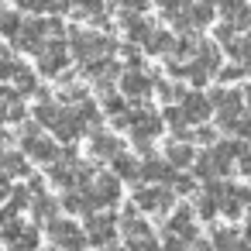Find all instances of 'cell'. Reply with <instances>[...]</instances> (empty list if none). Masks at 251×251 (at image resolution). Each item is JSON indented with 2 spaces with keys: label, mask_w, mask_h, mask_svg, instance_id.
I'll list each match as a JSON object with an SVG mask.
<instances>
[{
  "label": "cell",
  "mask_w": 251,
  "mask_h": 251,
  "mask_svg": "<svg viewBox=\"0 0 251 251\" xmlns=\"http://www.w3.org/2000/svg\"><path fill=\"white\" fill-rule=\"evenodd\" d=\"M124 127L131 131V138L138 141V148H148V145L162 134V114H151V110H131Z\"/></svg>",
  "instance_id": "cell-1"
},
{
  "label": "cell",
  "mask_w": 251,
  "mask_h": 251,
  "mask_svg": "<svg viewBox=\"0 0 251 251\" xmlns=\"http://www.w3.org/2000/svg\"><path fill=\"white\" fill-rule=\"evenodd\" d=\"M73 49H76V59H79V62H97V59H107V55L114 52V42L103 38V35L76 31V35H73Z\"/></svg>",
  "instance_id": "cell-2"
},
{
  "label": "cell",
  "mask_w": 251,
  "mask_h": 251,
  "mask_svg": "<svg viewBox=\"0 0 251 251\" xmlns=\"http://www.w3.org/2000/svg\"><path fill=\"white\" fill-rule=\"evenodd\" d=\"M172 203H176V196H172L169 186H148V189L141 186L138 196H134V206H138L141 213H165Z\"/></svg>",
  "instance_id": "cell-3"
},
{
  "label": "cell",
  "mask_w": 251,
  "mask_h": 251,
  "mask_svg": "<svg viewBox=\"0 0 251 251\" xmlns=\"http://www.w3.org/2000/svg\"><path fill=\"white\" fill-rule=\"evenodd\" d=\"M206 100H210V107H217V110H220V124H224V127H227L234 117H241V114H244V100H241V93H237V90H224V86H217Z\"/></svg>",
  "instance_id": "cell-4"
},
{
  "label": "cell",
  "mask_w": 251,
  "mask_h": 251,
  "mask_svg": "<svg viewBox=\"0 0 251 251\" xmlns=\"http://www.w3.org/2000/svg\"><path fill=\"white\" fill-rule=\"evenodd\" d=\"M52 241H55V248H66V251H83L86 234H83L76 224H69V220H55V224H52Z\"/></svg>",
  "instance_id": "cell-5"
},
{
  "label": "cell",
  "mask_w": 251,
  "mask_h": 251,
  "mask_svg": "<svg viewBox=\"0 0 251 251\" xmlns=\"http://www.w3.org/2000/svg\"><path fill=\"white\" fill-rule=\"evenodd\" d=\"M165 234L169 237H179V241H196V224H193V210L189 206H179L172 217H169V224H165Z\"/></svg>",
  "instance_id": "cell-6"
},
{
  "label": "cell",
  "mask_w": 251,
  "mask_h": 251,
  "mask_svg": "<svg viewBox=\"0 0 251 251\" xmlns=\"http://www.w3.org/2000/svg\"><path fill=\"white\" fill-rule=\"evenodd\" d=\"M90 196H93V203H97V206H110V203H117V200H121V179H117L114 172L97 176V182H93Z\"/></svg>",
  "instance_id": "cell-7"
},
{
  "label": "cell",
  "mask_w": 251,
  "mask_h": 251,
  "mask_svg": "<svg viewBox=\"0 0 251 251\" xmlns=\"http://www.w3.org/2000/svg\"><path fill=\"white\" fill-rule=\"evenodd\" d=\"M151 93V76L141 73V69H131L127 76H121V97L127 100H145Z\"/></svg>",
  "instance_id": "cell-8"
},
{
  "label": "cell",
  "mask_w": 251,
  "mask_h": 251,
  "mask_svg": "<svg viewBox=\"0 0 251 251\" xmlns=\"http://www.w3.org/2000/svg\"><path fill=\"white\" fill-rule=\"evenodd\" d=\"M179 107H182V114H186V121L189 124H200V121H206L210 117V100L203 97V93H196V90H186V97L179 100Z\"/></svg>",
  "instance_id": "cell-9"
},
{
  "label": "cell",
  "mask_w": 251,
  "mask_h": 251,
  "mask_svg": "<svg viewBox=\"0 0 251 251\" xmlns=\"http://www.w3.org/2000/svg\"><path fill=\"white\" fill-rule=\"evenodd\" d=\"M114 234H117V220H114L110 213H97V217H90V230H86V237H90L93 244H110Z\"/></svg>",
  "instance_id": "cell-10"
},
{
  "label": "cell",
  "mask_w": 251,
  "mask_h": 251,
  "mask_svg": "<svg viewBox=\"0 0 251 251\" xmlns=\"http://www.w3.org/2000/svg\"><path fill=\"white\" fill-rule=\"evenodd\" d=\"M138 176H145V179L155 182V186H169V179L176 176V169H172L165 158H148L145 165H138Z\"/></svg>",
  "instance_id": "cell-11"
},
{
  "label": "cell",
  "mask_w": 251,
  "mask_h": 251,
  "mask_svg": "<svg viewBox=\"0 0 251 251\" xmlns=\"http://www.w3.org/2000/svg\"><path fill=\"white\" fill-rule=\"evenodd\" d=\"M103 110H107V117H110L117 127H124V124H127V114H131V107H127V97L107 93V100H103Z\"/></svg>",
  "instance_id": "cell-12"
},
{
  "label": "cell",
  "mask_w": 251,
  "mask_h": 251,
  "mask_svg": "<svg viewBox=\"0 0 251 251\" xmlns=\"http://www.w3.org/2000/svg\"><path fill=\"white\" fill-rule=\"evenodd\" d=\"M90 151L97 158H114V155H121V138H114V134H93L90 138Z\"/></svg>",
  "instance_id": "cell-13"
},
{
  "label": "cell",
  "mask_w": 251,
  "mask_h": 251,
  "mask_svg": "<svg viewBox=\"0 0 251 251\" xmlns=\"http://www.w3.org/2000/svg\"><path fill=\"white\" fill-rule=\"evenodd\" d=\"M172 45H176V38L169 35V31H148V38H145V52L148 55H165V52H172Z\"/></svg>",
  "instance_id": "cell-14"
},
{
  "label": "cell",
  "mask_w": 251,
  "mask_h": 251,
  "mask_svg": "<svg viewBox=\"0 0 251 251\" xmlns=\"http://www.w3.org/2000/svg\"><path fill=\"white\" fill-rule=\"evenodd\" d=\"M213 251H248V244L234 230L220 227V230H213Z\"/></svg>",
  "instance_id": "cell-15"
},
{
  "label": "cell",
  "mask_w": 251,
  "mask_h": 251,
  "mask_svg": "<svg viewBox=\"0 0 251 251\" xmlns=\"http://www.w3.org/2000/svg\"><path fill=\"white\" fill-rule=\"evenodd\" d=\"M66 62H69V59H66V45H62V42L49 45L45 55H42V69H45V73H59Z\"/></svg>",
  "instance_id": "cell-16"
},
{
  "label": "cell",
  "mask_w": 251,
  "mask_h": 251,
  "mask_svg": "<svg viewBox=\"0 0 251 251\" xmlns=\"http://www.w3.org/2000/svg\"><path fill=\"white\" fill-rule=\"evenodd\" d=\"M165 162H169V165H176V169H182V165H189V162H193V148H189L186 141H172V145L165 148Z\"/></svg>",
  "instance_id": "cell-17"
},
{
  "label": "cell",
  "mask_w": 251,
  "mask_h": 251,
  "mask_svg": "<svg viewBox=\"0 0 251 251\" xmlns=\"http://www.w3.org/2000/svg\"><path fill=\"white\" fill-rule=\"evenodd\" d=\"M110 162H114V176H117L121 182H124V179H138V162H134L131 155L121 151V155H114Z\"/></svg>",
  "instance_id": "cell-18"
},
{
  "label": "cell",
  "mask_w": 251,
  "mask_h": 251,
  "mask_svg": "<svg viewBox=\"0 0 251 251\" xmlns=\"http://www.w3.org/2000/svg\"><path fill=\"white\" fill-rule=\"evenodd\" d=\"M227 55H230L234 62H244V66H248V62H251V42L234 35V38L227 42Z\"/></svg>",
  "instance_id": "cell-19"
},
{
  "label": "cell",
  "mask_w": 251,
  "mask_h": 251,
  "mask_svg": "<svg viewBox=\"0 0 251 251\" xmlns=\"http://www.w3.org/2000/svg\"><path fill=\"white\" fill-rule=\"evenodd\" d=\"M28 151H31L35 158H45V162H49V158L55 155V145H52L49 138H35V134H31V138H28Z\"/></svg>",
  "instance_id": "cell-20"
},
{
  "label": "cell",
  "mask_w": 251,
  "mask_h": 251,
  "mask_svg": "<svg viewBox=\"0 0 251 251\" xmlns=\"http://www.w3.org/2000/svg\"><path fill=\"white\" fill-rule=\"evenodd\" d=\"M127 251H165L151 234H141V237H127Z\"/></svg>",
  "instance_id": "cell-21"
},
{
  "label": "cell",
  "mask_w": 251,
  "mask_h": 251,
  "mask_svg": "<svg viewBox=\"0 0 251 251\" xmlns=\"http://www.w3.org/2000/svg\"><path fill=\"white\" fill-rule=\"evenodd\" d=\"M227 131H230V134H237V138H251V114L234 117V121L227 124Z\"/></svg>",
  "instance_id": "cell-22"
},
{
  "label": "cell",
  "mask_w": 251,
  "mask_h": 251,
  "mask_svg": "<svg viewBox=\"0 0 251 251\" xmlns=\"http://www.w3.org/2000/svg\"><path fill=\"white\" fill-rule=\"evenodd\" d=\"M196 213H200L203 220H213V217L220 213V210H217V200H213V196H203V200L196 203Z\"/></svg>",
  "instance_id": "cell-23"
},
{
  "label": "cell",
  "mask_w": 251,
  "mask_h": 251,
  "mask_svg": "<svg viewBox=\"0 0 251 251\" xmlns=\"http://www.w3.org/2000/svg\"><path fill=\"white\" fill-rule=\"evenodd\" d=\"M158 93H162V100H169V103L186 97V90H182V86H172V83H162V86H158Z\"/></svg>",
  "instance_id": "cell-24"
},
{
  "label": "cell",
  "mask_w": 251,
  "mask_h": 251,
  "mask_svg": "<svg viewBox=\"0 0 251 251\" xmlns=\"http://www.w3.org/2000/svg\"><path fill=\"white\" fill-rule=\"evenodd\" d=\"M114 4H117L121 11H127V14H141V11L148 7V0H114Z\"/></svg>",
  "instance_id": "cell-25"
},
{
  "label": "cell",
  "mask_w": 251,
  "mask_h": 251,
  "mask_svg": "<svg viewBox=\"0 0 251 251\" xmlns=\"http://www.w3.org/2000/svg\"><path fill=\"white\" fill-rule=\"evenodd\" d=\"M169 189H176V193H189V189H193V179H189V176H172V179H169Z\"/></svg>",
  "instance_id": "cell-26"
},
{
  "label": "cell",
  "mask_w": 251,
  "mask_h": 251,
  "mask_svg": "<svg viewBox=\"0 0 251 251\" xmlns=\"http://www.w3.org/2000/svg\"><path fill=\"white\" fill-rule=\"evenodd\" d=\"M217 4H220V11H224V14H227V21H230V18L244 7V0H217Z\"/></svg>",
  "instance_id": "cell-27"
},
{
  "label": "cell",
  "mask_w": 251,
  "mask_h": 251,
  "mask_svg": "<svg viewBox=\"0 0 251 251\" xmlns=\"http://www.w3.org/2000/svg\"><path fill=\"white\" fill-rule=\"evenodd\" d=\"M241 76H244V69H241V66H227V69H220V79H224V83L241 79Z\"/></svg>",
  "instance_id": "cell-28"
},
{
  "label": "cell",
  "mask_w": 251,
  "mask_h": 251,
  "mask_svg": "<svg viewBox=\"0 0 251 251\" xmlns=\"http://www.w3.org/2000/svg\"><path fill=\"white\" fill-rule=\"evenodd\" d=\"M189 138H196V141L210 145V141H213V131H210V127H200V131H196V134H189Z\"/></svg>",
  "instance_id": "cell-29"
},
{
  "label": "cell",
  "mask_w": 251,
  "mask_h": 251,
  "mask_svg": "<svg viewBox=\"0 0 251 251\" xmlns=\"http://www.w3.org/2000/svg\"><path fill=\"white\" fill-rule=\"evenodd\" d=\"M241 172L251 176V151H241Z\"/></svg>",
  "instance_id": "cell-30"
},
{
  "label": "cell",
  "mask_w": 251,
  "mask_h": 251,
  "mask_svg": "<svg viewBox=\"0 0 251 251\" xmlns=\"http://www.w3.org/2000/svg\"><path fill=\"white\" fill-rule=\"evenodd\" d=\"M241 100H244V107H251V86H248V90L241 93Z\"/></svg>",
  "instance_id": "cell-31"
},
{
  "label": "cell",
  "mask_w": 251,
  "mask_h": 251,
  "mask_svg": "<svg viewBox=\"0 0 251 251\" xmlns=\"http://www.w3.org/2000/svg\"><path fill=\"white\" fill-rule=\"evenodd\" d=\"M103 251H127V248H117V244H107Z\"/></svg>",
  "instance_id": "cell-32"
},
{
  "label": "cell",
  "mask_w": 251,
  "mask_h": 251,
  "mask_svg": "<svg viewBox=\"0 0 251 251\" xmlns=\"http://www.w3.org/2000/svg\"><path fill=\"white\" fill-rule=\"evenodd\" d=\"M248 73H251V62H248Z\"/></svg>",
  "instance_id": "cell-33"
}]
</instances>
